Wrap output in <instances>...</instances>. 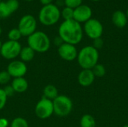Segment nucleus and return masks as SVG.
<instances>
[{
	"instance_id": "nucleus-32",
	"label": "nucleus",
	"mask_w": 128,
	"mask_h": 127,
	"mask_svg": "<svg viewBox=\"0 0 128 127\" xmlns=\"http://www.w3.org/2000/svg\"><path fill=\"white\" fill-rule=\"evenodd\" d=\"M53 0H40V2L44 6V5H48L50 4H52Z\"/></svg>"
},
{
	"instance_id": "nucleus-7",
	"label": "nucleus",
	"mask_w": 128,
	"mask_h": 127,
	"mask_svg": "<svg viewBox=\"0 0 128 127\" xmlns=\"http://www.w3.org/2000/svg\"><path fill=\"white\" fill-rule=\"evenodd\" d=\"M22 37H29L36 31L37 21L34 16L31 14L24 15L20 20L17 28Z\"/></svg>"
},
{
	"instance_id": "nucleus-17",
	"label": "nucleus",
	"mask_w": 128,
	"mask_h": 127,
	"mask_svg": "<svg viewBox=\"0 0 128 127\" xmlns=\"http://www.w3.org/2000/svg\"><path fill=\"white\" fill-rule=\"evenodd\" d=\"M43 94H44V96H43L44 97L48 100H50L52 101L54 100L59 95L57 88L55 85H51V84L45 86L43 91Z\"/></svg>"
},
{
	"instance_id": "nucleus-5",
	"label": "nucleus",
	"mask_w": 128,
	"mask_h": 127,
	"mask_svg": "<svg viewBox=\"0 0 128 127\" xmlns=\"http://www.w3.org/2000/svg\"><path fill=\"white\" fill-rule=\"evenodd\" d=\"M54 114L58 117L68 116L73 110V102L71 99L66 95H58L52 100Z\"/></svg>"
},
{
	"instance_id": "nucleus-26",
	"label": "nucleus",
	"mask_w": 128,
	"mask_h": 127,
	"mask_svg": "<svg viewBox=\"0 0 128 127\" xmlns=\"http://www.w3.org/2000/svg\"><path fill=\"white\" fill-rule=\"evenodd\" d=\"M6 3L12 13H14L15 11H16L20 7V3H19L18 0H8L6 1Z\"/></svg>"
},
{
	"instance_id": "nucleus-33",
	"label": "nucleus",
	"mask_w": 128,
	"mask_h": 127,
	"mask_svg": "<svg viewBox=\"0 0 128 127\" xmlns=\"http://www.w3.org/2000/svg\"><path fill=\"white\" fill-rule=\"evenodd\" d=\"M2 34V27H1V25H0V35Z\"/></svg>"
},
{
	"instance_id": "nucleus-38",
	"label": "nucleus",
	"mask_w": 128,
	"mask_h": 127,
	"mask_svg": "<svg viewBox=\"0 0 128 127\" xmlns=\"http://www.w3.org/2000/svg\"><path fill=\"white\" fill-rule=\"evenodd\" d=\"M123 127H128V124H126V125H124Z\"/></svg>"
},
{
	"instance_id": "nucleus-30",
	"label": "nucleus",
	"mask_w": 128,
	"mask_h": 127,
	"mask_svg": "<svg viewBox=\"0 0 128 127\" xmlns=\"http://www.w3.org/2000/svg\"><path fill=\"white\" fill-rule=\"evenodd\" d=\"M9 121L5 118H0V127H8Z\"/></svg>"
},
{
	"instance_id": "nucleus-8",
	"label": "nucleus",
	"mask_w": 128,
	"mask_h": 127,
	"mask_svg": "<svg viewBox=\"0 0 128 127\" xmlns=\"http://www.w3.org/2000/svg\"><path fill=\"white\" fill-rule=\"evenodd\" d=\"M83 31L91 39L101 37L104 33V26L102 23L97 19H90L84 23Z\"/></svg>"
},
{
	"instance_id": "nucleus-31",
	"label": "nucleus",
	"mask_w": 128,
	"mask_h": 127,
	"mask_svg": "<svg viewBox=\"0 0 128 127\" xmlns=\"http://www.w3.org/2000/svg\"><path fill=\"white\" fill-rule=\"evenodd\" d=\"M54 43H55V44H56V46H58H58H60L62 43H64V41L62 40V39L59 36H58V37H56L55 38Z\"/></svg>"
},
{
	"instance_id": "nucleus-16",
	"label": "nucleus",
	"mask_w": 128,
	"mask_h": 127,
	"mask_svg": "<svg viewBox=\"0 0 128 127\" xmlns=\"http://www.w3.org/2000/svg\"><path fill=\"white\" fill-rule=\"evenodd\" d=\"M34 55H35V52L28 46L22 47L20 53V58L22 61L25 63L32 61L34 59Z\"/></svg>"
},
{
	"instance_id": "nucleus-2",
	"label": "nucleus",
	"mask_w": 128,
	"mask_h": 127,
	"mask_svg": "<svg viewBox=\"0 0 128 127\" xmlns=\"http://www.w3.org/2000/svg\"><path fill=\"white\" fill-rule=\"evenodd\" d=\"M99 58V51L93 46H86L78 52L76 59L82 69L92 70V68L98 64Z\"/></svg>"
},
{
	"instance_id": "nucleus-28",
	"label": "nucleus",
	"mask_w": 128,
	"mask_h": 127,
	"mask_svg": "<svg viewBox=\"0 0 128 127\" xmlns=\"http://www.w3.org/2000/svg\"><path fill=\"white\" fill-rule=\"evenodd\" d=\"M94 40V42H93V46L96 49H98V51H99V49H102L103 48V46H104V40L101 38V37H99V38H96V39H94V40Z\"/></svg>"
},
{
	"instance_id": "nucleus-29",
	"label": "nucleus",
	"mask_w": 128,
	"mask_h": 127,
	"mask_svg": "<svg viewBox=\"0 0 128 127\" xmlns=\"http://www.w3.org/2000/svg\"><path fill=\"white\" fill-rule=\"evenodd\" d=\"M3 90H4V93H5V94L7 95L8 97H11V96H13V95L15 94V91H14L13 87L11 86V85H6V86L3 88Z\"/></svg>"
},
{
	"instance_id": "nucleus-1",
	"label": "nucleus",
	"mask_w": 128,
	"mask_h": 127,
	"mask_svg": "<svg viewBox=\"0 0 128 127\" xmlns=\"http://www.w3.org/2000/svg\"><path fill=\"white\" fill-rule=\"evenodd\" d=\"M83 32L81 24L74 19L64 20L58 28V36L64 43L75 46L82 41Z\"/></svg>"
},
{
	"instance_id": "nucleus-15",
	"label": "nucleus",
	"mask_w": 128,
	"mask_h": 127,
	"mask_svg": "<svg viewBox=\"0 0 128 127\" xmlns=\"http://www.w3.org/2000/svg\"><path fill=\"white\" fill-rule=\"evenodd\" d=\"M11 86L13 87L15 93H24L28 88V81L24 77L14 78L12 81Z\"/></svg>"
},
{
	"instance_id": "nucleus-4",
	"label": "nucleus",
	"mask_w": 128,
	"mask_h": 127,
	"mask_svg": "<svg viewBox=\"0 0 128 127\" xmlns=\"http://www.w3.org/2000/svg\"><path fill=\"white\" fill-rule=\"evenodd\" d=\"M61 17V11L57 5L50 4L44 5L38 14L39 22L46 26H51L56 24Z\"/></svg>"
},
{
	"instance_id": "nucleus-12",
	"label": "nucleus",
	"mask_w": 128,
	"mask_h": 127,
	"mask_svg": "<svg viewBox=\"0 0 128 127\" xmlns=\"http://www.w3.org/2000/svg\"><path fill=\"white\" fill-rule=\"evenodd\" d=\"M92 8L86 4H81L78 7L75 8L74 10V19L79 23H85L90 19L92 16Z\"/></svg>"
},
{
	"instance_id": "nucleus-23",
	"label": "nucleus",
	"mask_w": 128,
	"mask_h": 127,
	"mask_svg": "<svg viewBox=\"0 0 128 127\" xmlns=\"http://www.w3.org/2000/svg\"><path fill=\"white\" fill-rule=\"evenodd\" d=\"M74 9L70 8L68 7H65L61 12V16L63 17L64 20L74 19Z\"/></svg>"
},
{
	"instance_id": "nucleus-18",
	"label": "nucleus",
	"mask_w": 128,
	"mask_h": 127,
	"mask_svg": "<svg viewBox=\"0 0 128 127\" xmlns=\"http://www.w3.org/2000/svg\"><path fill=\"white\" fill-rule=\"evenodd\" d=\"M80 127H95L96 121L95 118L89 114H86L82 115L80 119Z\"/></svg>"
},
{
	"instance_id": "nucleus-11",
	"label": "nucleus",
	"mask_w": 128,
	"mask_h": 127,
	"mask_svg": "<svg viewBox=\"0 0 128 127\" xmlns=\"http://www.w3.org/2000/svg\"><path fill=\"white\" fill-rule=\"evenodd\" d=\"M59 56L64 61H73L77 58L78 51L75 45L64 43L58 48Z\"/></svg>"
},
{
	"instance_id": "nucleus-37",
	"label": "nucleus",
	"mask_w": 128,
	"mask_h": 127,
	"mask_svg": "<svg viewBox=\"0 0 128 127\" xmlns=\"http://www.w3.org/2000/svg\"><path fill=\"white\" fill-rule=\"evenodd\" d=\"M25 1H34V0H25Z\"/></svg>"
},
{
	"instance_id": "nucleus-22",
	"label": "nucleus",
	"mask_w": 128,
	"mask_h": 127,
	"mask_svg": "<svg viewBox=\"0 0 128 127\" xmlns=\"http://www.w3.org/2000/svg\"><path fill=\"white\" fill-rule=\"evenodd\" d=\"M8 37L9 40L12 41H19V40L22 37V34L20 33V30L18 28H12L9 31L8 34Z\"/></svg>"
},
{
	"instance_id": "nucleus-24",
	"label": "nucleus",
	"mask_w": 128,
	"mask_h": 127,
	"mask_svg": "<svg viewBox=\"0 0 128 127\" xmlns=\"http://www.w3.org/2000/svg\"><path fill=\"white\" fill-rule=\"evenodd\" d=\"M11 76L7 70H2L0 72V84L1 85H6L8 84L10 79Z\"/></svg>"
},
{
	"instance_id": "nucleus-19",
	"label": "nucleus",
	"mask_w": 128,
	"mask_h": 127,
	"mask_svg": "<svg viewBox=\"0 0 128 127\" xmlns=\"http://www.w3.org/2000/svg\"><path fill=\"white\" fill-rule=\"evenodd\" d=\"M92 71H93L95 77H98V78H101V77L104 76L106 73L105 66L102 64H99V63L97 64L92 68Z\"/></svg>"
},
{
	"instance_id": "nucleus-14",
	"label": "nucleus",
	"mask_w": 128,
	"mask_h": 127,
	"mask_svg": "<svg viewBox=\"0 0 128 127\" xmlns=\"http://www.w3.org/2000/svg\"><path fill=\"white\" fill-rule=\"evenodd\" d=\"M113 24L119 28H124L128 24V19L125 13L122 10H116L113 13L112 16Z\"/></svg>"
},
{
	"instance_id": "nucleus-13",
	"label": "nucleus",
	"mask_w": 128,
	"mask_h": 127,
	"mask_svg": "<svg viewBox=\"0 0 128 127\" xmlns=\"http://www.w3.org/2000/svg\"><path fill=\"white\" fill-rule=\"evenodd\" d=\"M95 76L92 70L82 69L78 75V82L82 87L91 86L95 80Z\"/></svg>"
},
{
	"instance_id": "nucleus-39",
	"label": "nucleus",
	"mask_w": 128,
	"mask_h": 127,
	"mask_svg": "<svg viewBox=\"0 0 128 127\" xmlns=\"http://www.w3.org/2000/svg\"><path fill=\"white\" fill-rule=\"evenodd\" d=\"M0 2H2V0H0Z\"/></svg>"
},
{
	"instance_id": "nucleus-36",
	"label": "nucleus",
	"mask_w": 128,
	"mask_h": 127,
	"mask_svg": "<svg viewBox=\"0 0 128 127\" xmlns=\"http://www.w3.org/2000/svg\"><path fill=\"white\" fill-rule=\"evenodd\" d=\"M92 1H99L100 0H92Z\"/></svg>"
},
{
	"instance_id": "nucleus-25",
	"label": "nucleus",
	"mask_w": 128,
	"mask_h": 127,
	"mask_svg": "<svg viewBox=\"0 0 128 127\" xmlns=\"http://www.w3.org/2000/svg\"><path fill=\"white\" fill-rule=\"evenodd\" d=\"M83 0H64V4L66 7H68L72 9H75L82 4Z\"/></svg>"
},
{
	"instance_id": "nucleus-27",
	"label": "nucleus",
	"mask_w": 128,
	"mask_h": 127,
	"mask_svg": "<svg viewBox=\"0 0 128 127\" xmlns=\"http://www.w3.org/2000/svg\"><path fill=\"white\" fill-rule=\"evenodd\" d=\"M8 100V97L5 94L3 88H0V110L3 109Z\"/></svg>"
},
{
	"instance_id": "nucleus-34",
	"label": "nucleus",
	"mask_w": 128,
	"mask_h": 127,
	"mask_svg": "<svg viewBox=\"0 0 128 127\" xmlns=\"http://www.w3.org/2000/svg\"><path fill=\"white\" fill-rule=\"evenodd\" d=\"M2 41L0 40V51H1V49H2Z\"/></svg>"
},
{
	"instance_id": "nucleus-10",
	"label": "nucleus",
	"mask_w": 128,
	"mask_h": 127,
	"mask_svg": "<svg viewBox=\"0 0 128 127\" xmlns=\"http://www.w3.org/2000/svg\"><path fill=\"white\" fill-rule=\"evenodd\" d=\"M27 70L28 68L26 64L21 60L11 61L7 67V71L14 79L24 77V76L27 73Z\"/></svg>"
},
{
	"instance_id": "nucleus-6",
	"label": "nucleus",
	"mask_w": 128,
	"mask_h": 127,
	"mask_svg": "<svg viewBox=\"0 0 128 127\" xmlns=\"http://www.w3.org/2000/svg\"><path fill=\"white\" fill-rule=\"evenodd\" d=\"M22 46L19 41L8 40L2 43L0 51L1 55L7 60H14L20 56Z\"/></svg>"
},
{
	"instance_id": "nucleus-20",
	"label": "nucleus",
	"mask_w": 128,
	"mask_h": 127,
	"mask_svg": "<svg viewBox=\"0 0 128 127\" xmlns=\"http://www.w3.org/2000/svg\"><path fill=\"white\" fill-rule=\"evenodd\" d=\"M12 13L10 12V9L8 8L7 3L4 1L0 2V18L1 19H5L9 17Z\"/></svg>"
},
{
	"instance_id": "nucleus-9",
	"label": "nucleus",
	"mask_w": 128,
	"mask_h": 127,
	"mask_svg": "<svg viewBox=\"0 0 128 127\" xmlns=\"http://www.w3.org/2000/svg\"><path fill=\"white\" fill-rule=\"evenodd\" d=\"M35 114L40 119H47L54 114L52 101L45 97H42L36 104Z\"/></svg>"
},
{
	"instance_id": "nucleus-35",
	"label": "nucleus",
	"mask_w": 128,
	"mask_h": 127,
	"mask_svg": "<svg viewBox=\"0 0 128 127\" xmlns=\"http://www.w3.org/2000/svg\"><path fill=\"white\" fill-rule=\"evenodd\" d=\"M126 15H127V17H128V10H127V13H126Z\"/></svg>"
},
{
	"instance_id": "nucleus-3",
	"label": "nucleus",
	"mask_w": 128,
	"mask_h": 127,
	"mask_svg": "<svg viewBox=\"0 0 128 127\" xmlns=\"http://www.w3.org/2000/svg\"><path fill=\"white\" fill-rule=\"evenodd\" d=\"M28 46L35 52L44 53L47 52L51 45L50 39L48 35L40 31H36L32 35L28 37Z\"/></svg>"
},
{
	"instance_id": "nucleus-21",
	"label": "nucleus",
	"mask_w": 128,
	"mask_h": 127,
	"mask_svg": "<svg viewBox=\"0 0 128 127\" xmlns=\"http://www.w3.org/2000/svg\"><path fill=\"white\" fill-rule=\"evenodd\" d=\"M10 127H28V124L27 122V121L21 117H17L16 118H14L11 124Z\"/></svg>"
}]
</instances>
